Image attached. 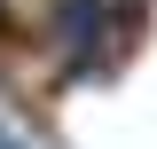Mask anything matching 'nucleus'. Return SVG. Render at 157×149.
<instances>
[{"label": "nucleus", "mask_w": 157, "mask_h": 149, "mask_svg": "<svg viewBox=\"0 0 157 149\" xmlns=\"http://www.w3.org/2000/svg\"><path fill=\"white\" fill-rule=\"evenodd\" d=\"M157 24V0H47V78L102 86Z\"/></svg>", "instance_id": "1"}, {"label": "nucleus", "mask_w": 157, "mask_h": 149, "mask_svg": "<svg viewBox=\"0 0 157 149\" xmlns=\"http://www.w3.org/2000/svg\"><path fill=\"white\" fill-rule=\"evenodd\" d=\"M32 39L47 47V0H0V63L32 71Z\"/></svg>", "instance_id": "2"}, {"label": "nucleus", "mask_w": 157, "mask_h": 149, "mask_svg": "<svg viewBox=\"0 0 157 149\" xmlns=\"http://www.w3.org/2000/svg\"><path fill=\"white\" fill-rule=\"evenodd\" d=\"M0 149H39V141H24L16 126H0Z\"/></svg>", "instance_id": "3"}]
</instances>
